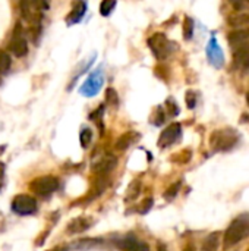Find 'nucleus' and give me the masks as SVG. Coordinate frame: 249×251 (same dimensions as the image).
<instances>
[{
    "mask_svg": "<svg viewBox=\"0 0 249 251\" xmlns=\"http://www.w3.org/2000/svg\"><path fill=\"white\" fill-rule=\"evenodd\" d=\"M148 46H150L151 51L154 53V56L158 60L166 59L172 53V50H173V43H170L167 40V37L164 34H161V32L153 34L148 38Z\"/></svg>",
    "mask_w": 249,
    "mask_h": 251,
    "instance_id": "3",
    "label": "nucleus"
},
{
    "mask_svg": "<svg viewBox=\"0 0 249 251\" xmlns=\"http://www.w3.org/2000/svg\"><path fill=\"white\" fill-rule=\"evenodd\" d=\"M85 10H87V3H85V1H78V3H75V6L72 7L70 13L66 16L68 25H73V24L79 22V21L84 18Z\"/></svg>",
    "mask_w": 249,
    "mask_h": 251,
    "instance_id": "14",
    "label": "nucleus"
},
{
    "mask_svg": "<svg viewBox=\"0 0 249 251\" xmlns=\"http://www.w3.org/2000/svg\"><path fill=\"white\" fill-rule=\"evenodd\" d=\"M227 41L230 44V47L233 50L244 47V46H249V28L247 29H235L232 32L227 34Z\"/></svg>",
    "mask_w": 249,
    "mask_h": 251,
    "instance_id": "11",
    "label": "nucleus"
},
{
    "mask_svg": "<svg viewBox=\"0 0 249 251\" xmlns=\"http://www.w3.org/2000/svg\"><path fill=\"white\" fill-rule=\"evenodd\" d=\"M114 7H116V1H114V0H104V1H101V4H100V13H101L103 16H109V15L113 12Z\"/></svg>",
    "mask_w": 249,
    "mask_h": 251,
    "instance_id": "22",
    "label": "nucleus"
},
{
    "mask_svg": "<svg viewBox=\"0 0 249 251\" xmlns=\"http://www.w3.org/2000/svg\"><path fill=\"white\" fill-rule=\"evenodd\" d=\"M116 163H117V160H116V157H114V156H112V154H106V156H103L98 162H95V163H94V166H92V172H94V174H97V175L109 174V172L116 166Z\"/></svg>",
    "mask_w": 249,
    "mask_h": 251,
    "instance_id": "12",
    "label": "nucleus"
},
{
    "mask_svg": "<svg viewBox=\"0 0 249 251\" xmlns=\"http://www.w3.org/2000/svg\"><path fill=\"white\" fill-rule=\"evenodd\" d=\"M166 109L169 110V113L172 116H176L179 113V107H178V104H176V101L173 99H167L166 100Z\"/></svg>",
    "mask_w": 249,
    "mask_h": 251,
    "instance_id": "25",
    "label": "nucleus"
},
{
    "mask_svg": "<svg viewBox=\"0 0 249 251\" xmlns=\"http://www.w3.org/2000/svg\"><path fill=\"white\" fill-rule=\"evenodd\" d=\"M10 63H12L10 56L6 51H0V75H3L9 71Z\"/></svg>",
    "mask_w": 249,
    "mask_h": 251,
    "instance_id": "21",
    "label": "nucleus"
},
{
    "mask_svg": "<svg viewBox=\"0 0 249 251\" xmlns=\"http://www.w3.org/2000/svg\"><path fill=\"white\" fill-rule=\"evenodd\" d=\"M157 118H158V119H157L154 124H156V125H161V124L164 122V112H163V109H161V107H158V109H157Z\"/></svg>",
    "mask_w": 249,
    "mask_h": 251,
    "instance_id": "30",
    "label": "nucleus"
},
{
    "mask_svg": "<svg viewBox=\"0 0 249 251\" xmlns=\"http://www.w3.org/2000/svg\"><path fill=\"white\" fill-rule=\"evenodd\" d=\"M139 193H141V184H139V181H134V182L129 185L128 200H134V199H136Z\"/></svg>",
    "mask_w": 249,
    "mask_h": 251,
    "instance_id": "24",
    "label": "nucleus"
},
{
    "mask_svg": "<svg viewBox=\"0 0 249 251\" xmlns=\"http://www.w3.org/2000/svg\"><path fill=\"white\" fill-rule=\"evenodd\" d=\"M183 251H195V249H194L192 246H188V247H186Z\"/></svg>",
    "mask_w": 249,
    "mask_h": 251,
    "instance_id": "33",
    "label": "nucleus"
},
{
    "mask_svg": "<svg viewBox=\"0 0 249 251\" xmlns=\"http://www.w3.org/2000/svg\"><path fill=\"white\" fill-rule=\"evenodd\" d=\"M12 212L19 216H29L37 212V201L26 194H18L12 200Z\"/></svg>",
    "mask_w": 249,
    "mask_h": 251,
    "instance_id": "5",
    "label": "nucleus"
},
{
    "mask_svg": "<svg viewBox=\"0 0 249 251\" xmlns=\"http://www.w3.org/2000/svg\"><path fill=\"white\" fill-rule=\"evenodd\" d=\"M220 235H222V232H213V234H210L204 240V243H203V251H219Z\"/></svg>",
    "mask_w": 249,
    "mask_h": 251,
    "instance_id": "18",
    "label": "nucleus"
},
{
    "mask_svg": "<svg viewBox=\"0 0 249 251\" xmlns=\"http://www.w3.org/2000/svg\"><path fill=\"white\" fill-rule=\"evenodd\" d=\"M91 224H92V221H91L90 218L81 216V218L73 219V221L68 225V231L72 232V234H79V232L87 231V229L91 226Z\"/></svg>",
    "mask_w": 249,
    "mask_h": 251,
    "instance_id": "16",
    "label": "nucleus"
},
{
    "mask_svg": "<svg viewBox=\"0 0 249 251\" xmlns=\"http://www.w3.org/2000/svg\"><path fill=\"white\" fill-rule=\"evenodd\" d=\"M29 188L32 190V193H35L40 197H48L59 188V181L56 176L45 175V176L34 179L29 184Z\"/></svg>",
    "mask_w": 249,
    "mask_h": 251,
    "instance_id": "4",
    "label": "nucleus"
},
{
    "mask_svg": "<svg viewBox=\"0 0 249 251\" xmlns=\"http://www.w3.org/2000/svg\"><path fill=\"white\" fill-rule=\"evenodd\" d=\"M103 113H104V107H103V106H100V107H98V109H97L91 116H90V118H91L92 121H100V119H101V116H103Z\"/></svg>",
    "mask_w": 249,
    "mask_h": 251,
    "instance_id": "29",
    "label": "nucleus"
},
{
    "mask_svg": "<svg viewBox=\"0 0 249 251\" xmlns=\"http://www.w3.org/2000/svg\"><path fill=\"white\" fill-rule=\"evenodd\" d=\"M51 251H68V250H66V249H60V247H59V249H54V250H51Z\"/></svg>",
    "mask_w": 249,
    "mask_h": 251,
    "instance_id": "34",
    "label": "nucleus"
},
{
    "mask_svg": "<svg viewBox=\"0 0 249 251\" xmlns=\"http://www.w3.org/2000/svg\"><path fill=\"white\" fill-rule=\"evenodd\" d=\"M182 135V126L181 124L175 122L172 125H169L161 134H160V138H158V147L161 149H166V147H170L172 144H175Z\"/></svg>",
    "mask_w": 249,
    "mask_h": 251,
    "instance_id": "7",
    "label": "nucleus"
},
{
    "mask_svg": "<svg viewBox=\"0 0 249 251\" xmlns=\"http://www.w3.org/2000/svg\"><path fill=\"white\" fill-rule=\"evenodd\" d=\"M186 104L189 109H194L197 104V94L194 91H188L186 93Z\"/></svg>",
    "mask_w": 249,
    "mask_h": 251,
    "instance_id": "27",
    "label": "nucleus"
},
{
    "mask_svg": "<svg viewBox=\"0 0 249 251\" xmlns=\"http://www.w3.org/2000/svg\"><path fill=\"white\" fill-rule=\"evenodd\" d=\"M139 138V134L135 132V131H128L125 134H122L116 143V149L117 150H126L128 147H131L134 143H136Z\"/></svg>",
    "mask_w": 249,
    "mask_h": 251,
    "instance_id": "17",
    "label": "nucleus"
},
{
    "mask_svg": "<svg viewBox=\"0 0 249 251\" xmlns=\"http://www.w3.org/2000/svg\"><path fill=\"white\" fill-rule=\"evenodd\" d=\"M233 65L241 71L249 69V46H244L233 50Z\"/></svg>",
    "mask_w": 249,
    "mask_h": 251,
    "instance_id": "13",
    "label": "nucleus"
},
{
    "mask_svg": "<svg viewBox=\"0 0 249 251\" xmlns=\"http://www.w3.org/2000/svg\"><path fill=\"white\" fill-rule=\"evenodd\" d=\"M157 251H166V246H164V244H161V243H158Z\"/></svg>",
    "mask_w": 249,
    "mask_h": 251,
    "instance_id": "32",
    "label": "nucleus"
},
{
    "mask_svg": "<svg viewBox=\"0 0 249 251\" xmlns=\"http://www.w3.org/2000/svg\"><path fill=\"white\" fill-rule=\"evenodd\" d=\"M79 141H81V146L82 149H88L91 141H92V131L90 128H82L81 129V134H79Z\"/></svg>",
    "mask_w": 249,
    "mask_h": 251,
    "instance_id": "19",
    "label": "nucleus"
},
{
    "mask_svg": "<svg viewBox=\"0 0 249 251\" xmlns=\"http://www.w3.org/2000/svg\"><path fill=\"white\" fill-rule=\"evenodd\" d=\"M9 50L13 53V56L16 57H22L28 53V43L25 40V37H22V32H21V26L18 25L13 35H12V40L9 41Z\"/></svg>",
    "mask_w": 249,
    "mask_h": 251,
    "instance_id": "8",
    "label": "nucleus"
},
{
    "mask_svg": "<svg viewBox=\"0 0 249 251\" xmlns=\"http://www.w3.org/2000/svg\"><path fill=\"white\" fill-rule=\"evenodd\" d=\"M103 82H104V76H103V71L101 69H97L95 72H92L85 81L84 84L81 85L79 88V93L85 97H92L95 96L101 87H103Z\"/></svg>",
    "mask_w": 249,
    "mask_h": 251,
    "instance_id": "6",
    "label": "nucleus"
},
{
    "mask_svg": "<svg viewBox=\"0 0 249 251\" xmlns=\"http://www.w3.org/2000/svg\"><path fill=\"white\" fill-rule=\"evenodd\" d=\"M247 101H248V106H249V93H248V96H247Z\"/></svg>",
    "mask_w": 249,
    "mask_h": 251,
    "instance_id": "35",
    "label": "nucleus"
},
{
    "mask_svg": "<svg viewBox=\"0 0 249 251\" xmlns=\"http://www.w3.org/2000/svg\"><path fill=\"white\" fill-rule=\"evenodd\" d=\"M239 141V134L233 128H222L210 135V147L213 151H229Z\"/></svg>",
    "mask_w": 249,
    "mask_h": 251,
    "instance_id": "2",
    "label": "nucleus"
},
{
    "mask_svg": "<svg viewBox=\"0 0 249 251\" xmlns=\"http://www.w3.org/2000/svg\"><path fill=\"white\" fill-rule=\"evenodd\" d=\"M227 24L229 26H233L238 29H247L249 28V13H244V12L233 13L227 18Z\"/></svg>",
    "mask_w": 249,
    "mask_h": 251,
    "instance_id": "15",
    "label": "nucleus"
},
{
    "mask_svg": "<svg viewBox=\"0 0 249 251\" xmlns=\"http://www.w3.org/2000/svg\"><path fill=\"white\" fill-rule=\"evenodd\" d=\"M192 34H194V21L189 16H186L185 22H183V35L186 40H191Z\"/></svg>",
    "mask_w": 249,
    "mask_h": 251,
    "instance_id": "23",
    "label": "nucleus"
},
{
    "mask_svg": "<svg viewBox=\"0 0 249 251\" xmlns=\"http://www.w3.org/2000/svg\"><path fill=\"white\" fill-rule=\"evenodd\" d=\"M249 235V216L248 215H242L238 216L226 229L225 232V249H232L233 246H236L238 243H241L242 240H245Z\"/></svg>",
    "mask_w": 249,
    "mask_h": 251,
    "instance_id": "1",
    "label": "nucleus"
},
{
    "mask_svg": "<svg viewBox=\"0 0 249 251\" xmlns=\"http://www.w3.org/2000/svg\"><path fill=\"white\" fill-rule=\"evenodd\" d=\"M117 247L123 251H150L147 243L138 241L134 235H128L117 241Z\"/></svg>",
    "mask_w": 249,
    "mask_h": 251,
    "instance_id": "10",
    "label": "nucleus"
},
{
    "mask_svg": "<svg viewBox=\"0 0 249 251\" xmlns=\"http://www.w3.org/2000/svg\"><path fill=\"white\" fill-rule=\"evenodd\" d=\"M179 187H181V182H176V184H173L166 193H164V199H167V200H172L176 194H178V191H179Z\"/></svg>",
    "mask_w": 249,
    "mask_h": 251,
    "instance_id": "26",
    "label": "nucleus"
},
{
    "mask_svg": "<svg viewBox=\"0 0 249 251\" xmlns=\"http://www.w3.org/2000/svg\"><path fill=\"white\" fill-rule=\"evenodd\" d=\"M4 163H1L0 162V190H1V187H3V179H4Z\"/></svg>",
    "mask_w": 249,
    "mask_h": 251,
    "instance_id": "31",
    "label": "nucleus"
},
{
    "mask_svg": "<svg viewBox=\"0 0 249 251\" xmlns=\"http://www.w3.org/2000/svg\"><path fill=\"white\" fill-rule=\"evenodd\" d=\"M151 206H153V200H151V199H147V200L142 203V206L139 207V213H147V212L151 209Z\"/></svg>",
    "mask_w": 249,
    "mask_h": 251,
    "instance_id": "28",
    "label": "nucleus"
},
{
    "mask_svg": "<svg viewBox=\"0 0 249 251\" xmlns=\"http://www.w3.org/2000/svg\"><path fill=\"white\" fill-rule=\"evenodd\" d=\"M207 57L210 60V63L216 68H223L225 65V54L223 50L220 49L217 40L214 37H211L210 43L207 44Z\"/></svg>",
    "mask_w": 249,
    "mask_h": 251,
    "instance_id": "9",
    "label": "nucleus"
},
{
    "mask_svg": "<svg viewBox=\"0 0 249 251\" xmlns=\"http://www.w3.org/2000/svg\"><path fill=\"white\" fill-rule=\"evenodd\" d=\"M106 103L112 107L119 106V96L114 88H107L106 90Z\"/></svg>",
    "mask_w": 249,
    "mask_h": 251,
    "instance_id": "20",
    "label": "nucleus"
},
{
    "mask_svg": "<svg viewBox=\"0 0 249 251\" xmlns=\"http://www.w3.org/2000/svg\"><path fill=\"white\" fill-rule=\"evenodd\" d=\"M248 251H249V250H248Z\"/></svg>",
    "mask_w": 249,
    "mask_h": 251,
    "instance_id": "36",
    "label": "nucleus"
}]
</instances>
